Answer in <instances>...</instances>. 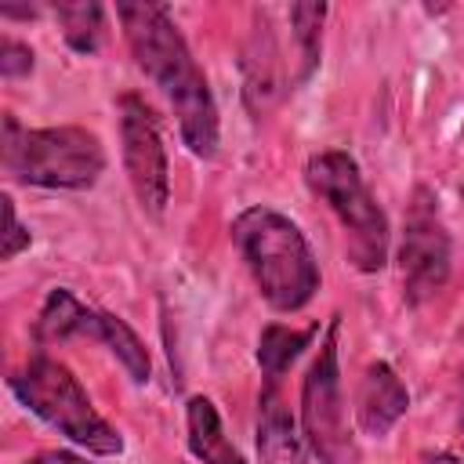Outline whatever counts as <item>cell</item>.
<instances>
[{
    "mask_svg": "<svg viewBox=\"0 0 464 464\" xmlns=\"http://www.w3.org/2000/svg\"><path fill=\"white\" fill-rule=\"evenodd\" d=\"M116 18L138 69L160 87V94L174 109L181 141L192 156L210 160L221 138L218 102L170 11L163 4H116Z\"/></svg>",
    "mask_w": 464,
    "mask_h": 464,
    "instance_id": "6da1fadb",
    "label": "cell"
},
{
    "mask_svg": "<svg viewBox=\"0 0 464 464\" xmlns=\"http://www.w3.org/2000/svg\"><path fill=\"white\" fill-rule=\"evenodd\" d=\"M232 243L276 312H301L319 290V261L304 232L272 207H246L232 221Z\"/></svg>",
    "mask_w": 464,
    "mask_h": 464,
    "instance_id": "7a4b0ae2",
    "label": "cell"
},
{
    "mask_svg": "<svg viewBox=\"0 0 464 464\" xmlns=\"http://www.w3.org/2000/svg\"><path fill=\"white\" fill-rule=\"evenodd\" d=\"M4 174L18 185L83 192L105 170V149L87 127H22L11 112L4 116L0 138Z\"/></svg>",
    "mask_w": 464,
    "mask_h": 464,
    "instance_id": "3957f363",
    "label": "cell"
},
{
    "mask_svg": "<svg viewBox=\"0 0 464 464\" xmlns=\"http://www.w3.org/2000/svg\"><path fill=\"white\" fill-rule=\"evenodd\" d=\"M304 181L334 210V218L344 232V254H348L352 268H359L366 276L381 272L388 265L392 228H388V214L381 210L377 196L370 192L359 163L344 149H326L304 163Z\"/></svg>",
    "mask_w": 464,
    "mask_h": 464,
    "instance_id": "277c9868",
    "label": "cell"
},
{
    "mask_svg": "<svg viewBox=\"0 0 464 464\" xmlns=\"http://www.w3.org/2000/svg\"><path fill=\"white\" fill-rule=\"evenodd\" d=\"M7 388L29 413H36L44 424L62 431L69 442L83 446L87 453H98V457L123 453V435L91 406L87 392L80 388V381L65 362L36 352L25 362V370L7 377Z\"/></svg>",
    "mask_w": 464,
    "mask_h": 464,
    "instance_id": "5b68a950",
    "label": "cell"
},
{
    "mask_svg": "<svg viewBox=\"0 0 464 464\" xmlns=\"http://www.w3.org/2000/svg\"><path fill=\"white\" fill-rule=\"evenodd\" d=\"M341 315L330 319L319 352L301 381V435L319 464H359V442L348 424L341 395V359H337Z\"/></svg>",
    "mask_w": 464,
    "mask_h": 464,
    "instance_id": "8992f818",
    "label": "cell"
},
{
    "mask_svg": "<svg viewBox=\"0 0 464 464\" xmlns=\"http://www.w3.org/2000/svg\"><path fill=\"white\" fill-rule=\"evenodd\" d=\"M453 268V243L439 210V199L428 185H417L406 203L402 239H399V276H402V297L406 304L431 301Z\"/></svg>",
    "mask_w": 464,
    "mask_h": 464,
    "instance_id": "52a82bcc",
    "label": "cell"
},
{
    "mask_svg": "<svg viewBox=\"0 0 464 464\" xmlns=\"http://www.w3.org/2000/svg\"><path fill=\"white\" fill-rule=\"evenodd\" d=\"M116 112H120V152H123L127 181H130L141 210L160 218L170 199V167H167L160 120H156L152 105L130 91L120 94Z\"/></svg>",
    "mask_w": 464,
    "mask_h": 464,
    "instance_id": "ba28073f",
    "label": "cell"
},
{
    "mask_svg": "<svg viewBox=\"0 0 464 464\" xmlns=\"http://www.w3.org/2000/svg\"><path fill=\"white\" fill-rule=\"evenodd\" d=\"M239 65H243V102L254 112V120H261L286 91L279 47H276V36H272V22L261 11L254 14V29H250V40L243 47Z\"/></svg>",
    "mask_w": 464,
    "mask_h": 464,
    "instance_id": "9c48e42d",
    "label": "cell"
},
{
    "mask_svg": "<svg viewBox=\"0 0 464 464\" xmlns=\"http://www.w3.org/2000/svg\"><path fill=\"white\" fill-rule=\"evenodd\" d=\"M406 410H410V392L402 377L392 370V362H370L355 388V420L362 435L384 439L402 420Z\"/></svg>",
    "mask_w": 464,
    "mask_h": 464,
    "instance_id": "30bf717a",
    "label": "cell"
},
{
    "mask_svg": "<svg viewBox=\"0 0 464 464\" xmlns=\"http://www.w3.org/2000/svg\"><path fill=\"white\" fill-rule=\"evenodd\" d=\"M257 460L261 464H308V442L279 392V381H265L257 395Z\"/></svg>",
    "mask_w": 464,
    "mask_h": 464,
    "instance_id": "8fae6325",
    "label": "cell"
},
{
    "mask_svg": "<svg viewBox=\"0 0 464 464\" xmlns=\"http://www.w3.org/2000/svg\"><path fill=\"white\" fill-rule=\"evenodd\" d=\"M185 439H188L192 457L203 464H246L243 453L225 435L221 413L207 395H192L185 402Z\"/></svg>",
    "mask_w": 464,
    "mask_h": 464,
    "instance_id": "7c38bea8",
    "label": "cell"
},
{
    "mask_svg": "<svg viewBox=\"0 0 464 464\" xmlns=\"http://www.w3.org/2000/svg\"><path fill=\"white\" fill-rule=\"evenodd\" d=\"M91 319H94V308H87L72 290L54 286L44 297L36 326H33L36 344H58V341H69V337H87L91 334Z\"/></svg>",
    "mask_w": 464,
    "mask_h": 464,
    "instance_id": "4fadbf2b",
    "label": "cell"
},
{
    "mask_svg": "<svg viewBox=\"0 0 464 464\" xmlns=\"http://www.w3.org/2000/svg\"><path fill=\"white\" fill-rule=\"evenodd\" d=\"M87 337L102 341V344L116 355V362L127 370V377H130L134 384H149V377H152L149 348L141 344V337H138L120 315H112V312H94V319H91V334H87Z\"/></svg>",
    "mask_w": 464,
    "mask_h": 464,
    "instance_id": "5bb4252c",
    "label": "cell"
},
{
    "mask_svg": "<svg viewBox=\"0 0 464 464\" xmlns=\"http://www.w3.org/2000/svg\"><path fill=\"white\" fill-rule=\"evenodd\" d=\"M54 18L62 25L65 44L76 54H98L105 44V7L94 0L80 4H54Z\"/></svg>",
    "mask_w": 464,
    "mask_h": 464,
    "instance_id": "9a60e30c",
    "label": "cell"
},
{
    "mask_svg": "<svg viewBox=\"0 0 464 464\" xmlns=\"http://www.w3.org/2000/svg\"><path fill=\"white\" fill-rule=\"evenodd\" d=\"M315 337V326L308 330H290L283 323H268L257 337V366L265 373V381H279L290 362L308 348V341Z\"/></svg>",
    "mask_w": 464,
    "mask_h": 464,
    "instance_id": "2e32d148",
    "label": "cell"
},
{
    "mask_svg": "<svg viewBox=\"0 0 464 464\" xmlns=\"http://www.w3.org/2000/svg\"><path fill=\"white\" fill-rule=\"evenodd\" d=\"M323 22H326V4H294L290 7V25H294V44H297V69L290 83H308L312 72L319 69L323 54Z\"/></svg>",
    "mask_w": 464,
    "mask_h": 464,
    "instance_id": "e0dca14e",
    "label": "cell"
},
{
    "mask_svg": "<svg viewBox=\"0 0 464 464\" xmlns=\"http://www.w3.org/2000/svg\"><path fill=\"white\" fill-rule=\"evenodd\" d=\"M29 72H33V47L14 40V36H4L0 40V76L18 80V76H29Z\"/></svg>",
    "mask_w": 464,
    "mask_h": 464,
    "instance_id": "ac0fdd59",
    "label": "cell"
},
{
    "mask_svg": "<svg viewBox=\"0 0 464 464\" xmlns=\"http://www.w3.org/2000/svg\"><path fill=\"white\" fill-rule=\"evenodd\" d=\"M4 203V246H0V257L4 261H11V257H18L22 250H29V228L18 221V214H14V199L11 196H4L0 199Z\"/></svg>",
    "mask_w": 464,
    "mask_h": 464,
    "instance_id": "d6986e66",
    "label": "cell"
},
{
    "mask_svg": "<svg viewBox=\"0 0 464 464\" xmlns=\"http://www.w3.org/2000/svg\"><path fill=\"white\" fill-rule=\"evenodd\" d=\"M25 464H87V460L76 457V453H69V450H44V453L29 457Z\"/></svg>",
    "mask_w": 464,
    "mask_h": 464,
    "instance_id": "ffe728a7",
    "label": "cell"
},
{
    "mask_svg": "<svg viewBox=\"0 0 464 464\" xmlns=\"http://www.w3.org/2000/svg\"><path fill=\"white\" fill-rule=\"evenodd\" d=\"M420 464H460L450 450H439V453H428V457H420Z\"/></svg>",
    "mask_w": 464,
    "mask_h": 464,
    "instance_id": "44dd1931",
    "label": "cell"
},
{
    "mask_svg": "<svg viewBox=\"0 0 464 464\" xmlns=\"http://www.w3.org/2000/svg\"><path fill=\"white\" fill-rule=\"evenodd\" d=\"M460 428H464V366H460Z\"/></svg>",
    "mask_w": 464,
    "mask_h": 464,
    "instance_id": "7402d4cb",
    "label": "cell"
}]
</instances>
